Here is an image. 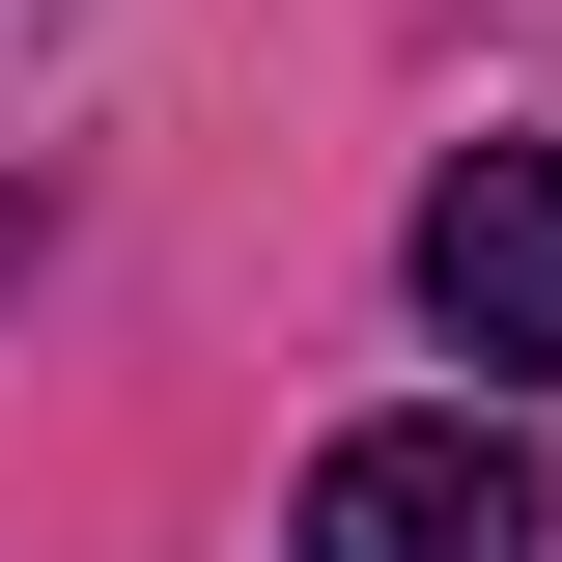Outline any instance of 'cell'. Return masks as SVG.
<instances>
[{
    "instance_id": "2",
    "label": "cell",
    "mask_w": 562,
    "mask_h": 562,
    "mask_svg": "<svg viewBox=\"0 0 562 562\" xmlns=\"http://www.w3.org/2000/svg\"><path fill=\"white\" fill-rule=\"evenodd\" d=\"M422 338L562 394V140H450L422 169Z\"/></svg>"
},
{
    "instance_id": "1",
    "label": "cell",
    "mask_w": 562,
    "mask_h": 562,
    "mask_svg": "<svg viewBox=\"0 0 562 562\" xmlns=\"http://www.w3.org/2000/svg\"><path fill=\"white\" fill-rule=\"evenodd\" d=\"M281 562H562V506H535V450L450 394V422H338L310 506H281Z\"/></svg>"
}]
</instances>
